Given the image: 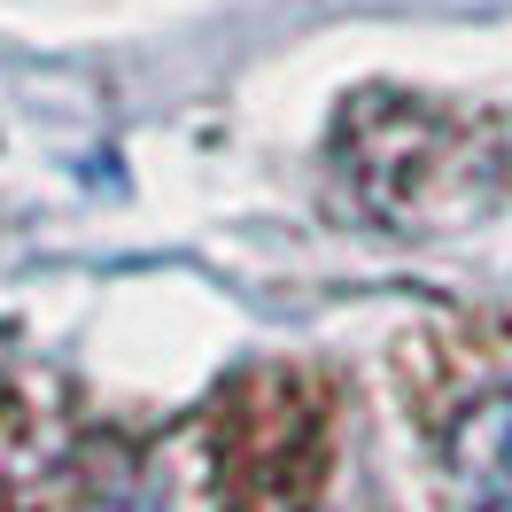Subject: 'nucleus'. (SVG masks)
<instances>
[{"instance_id":"obj_1","label":"nucleus","mask_w":512,"mask_h":512,"mask_svg":"<svg viewBox=\"0 0 512 512\" xmlns=\"http://www.w3.org/2000/svg\"><path fill=\"white\" fill-rule=\"evenodd\" d=\"M450 512H512V396H481L450 427Z\"/></svg>"}]
</instances>
